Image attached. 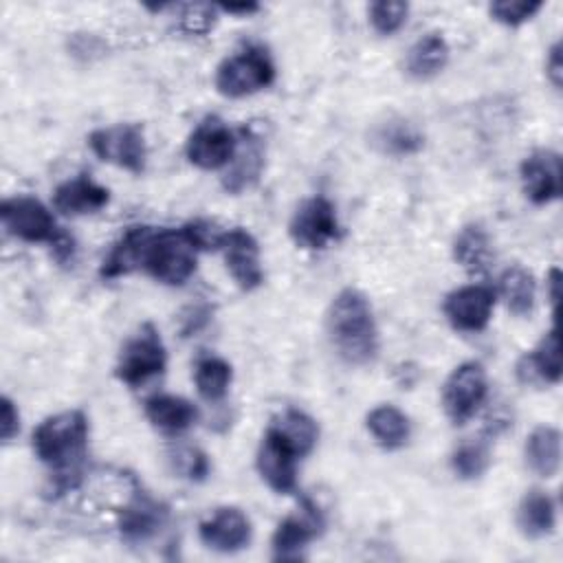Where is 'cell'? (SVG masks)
Here are the masks:
<instances>
[{
  "label": "cell",
  "instance_id": "obj_1",
  "mask_svg": "<svg viewBox=\"0 0 563 563\" xmlns=\"http://www.w3.org/2000/svg\"><path fill=\"white\" fill-rule=\"evenodd\" d=\"M86 442L88 418L79 409L48 416L33 431V451L53 468V486L59 495L81 482Z\"/></svg>",
  "mask_w": 563,
  "mask_h": 563
},
{
  "label": "cell",
  "instance_id": "obj_2",
  "mask_svg": "<svg viewBox=\"0 0 563 563\" xmlns=\"http://www.w3.org/2000/svg\"><path fill=\"white\" fill-rule=\"evenodd\" d=\"M325 330L336 354L350 365H367L378 352V330L367 297L354 288L341 290L325 314Z\"/></svg>",
  "mask_w": 563,
  "mask_h": 563
},
{
  "label": "cell",
  "instance_id": "obj_3",
  "mask_svg": "<svg viewBox=\"0 0 563 563\" xmlns=\"http://www.w3.org/2000/svg\"><path fill=\"white\" fill-rule=\"evenodd\" d=\"M196 253L198 246L185 227L152 231L143 253V268L167 286H180L196 271Z\"/></svg>",
  "mask_w": 563,
  "mask_h": 563
},
{
  "label": "cell",
  "instance_id": "obj_4",
  "mask_svg": "<svg viewBox=\"0 0 563 563\" xmlns=\"http://www.w3.org/2000/svg\"><path fill=\"white\" fill-rule=\"evenodd\" d=\"M275 79V64L264 46L251 44L240 53L227 57L216 73V88L224 97H246Z\"/></svg>",
  "mask_w": 563,
  "mask_h": 563
},
{
  "label": "cell",
  "instance_id": "obj_5",
  "mask_svg": "<svg viewBox=\"0 0 563 563\" xmlns=\"http://www.w3.org/2000/svg\"><path fill=\"white\" fill-rule=\"evenodd\" d=\"M90 150L106 163H112L132 174L145 169V136L136 123H119L112 128H99L88 136Z\"/></svg>",
  "mask_w": 563,
  "mask_h": 563
},
{
  "label": "cell",
  "instance_id": "obj_6",
  "mask_svg": "<svg viewBox=\"0 0 563 563\" xmlns=\"http://www.w3.org/2000/svg\"><path fill=\"white\" fill-rule=\"evenodd\" d=\"M167 354L158 332L145 323L136 336H132L121 350L117 363V376L130 387H139L165 369Z\"/></svg>",
  "mask_w": 563,
  "mask_h": 563
},
{
  "label": "cell",
  "instance_id": "obj_7",
  "mask_svg": "<svg viewBox=\"0 0 563 563\" xmlns=\"http://www.w3.org/2000/svg\"><path fill=\"white\" fill-rule=\"evenodd\" d=\"M486 391H488L486 372L479 363L468 361L457 365L446 378L444 391H442V405L451 422L464 424L471 416H475V411L486 398Z\"/></svg>",
  "mask_w": 563,
  "mask_h": 563
},
{
  "label": "cell",
  "instance_id": "obj_8",
  "mask_svg": "<svg viewBox=\"0 0 563 563\" xmlns=\"http://www.w3.org/2000/svg\"><path fill=\"white\" fill-rule=\"evenodd\" d=\"M4 229L24 242H55L62 231L55 227L51 211L31 196L7 198L0 205Z\"/></svg>",
  "mask_w": 563,
  "mask_h": 563
},
{
  "label": "cell",
  "instance_id": "obj_9",
  "mask_svg": "<svg viewBox=\"0 0 563 563\" xmlns=\"http://www.w3.org/2000/svg\"><path fill=\"white\" fill-rule=\"evenodd\" d=\"M297 451L271 424L257 449V471L262 479L277 493H292L297 488Z\"/></svg>",
  "mask_w": 563,
  "mask_h": 563
},
{
  "label": "cell",
  "instance_id": "obj_10",
  "mask_svg": "<svg viewBox=\"0 0 563 563\" xmlns=\"http://www.w3.org/2000/svg\"><path fill=\"white\" fill-rule=\"evenodd\" d=\"M185 152L191 165L200 169H218L231 163L235 154V139L220 119L207 117L189 134Z\"/></svg>",
  "mask_w": 563,
  "mask_h": 563
},
{
  "label": "cell",
  "instance_id": "obj_11",
  "mask_svg": "<svg viewBox=\"0 0 563 563\" xmlns=\"http://www.w3.org/2000/svg\"><path fill=\"white\" fill-rule=\"evenodd\" d=\"M290 238L303 249H323L339 235L334 207L328 198L314 196L306 200L290 220Z\"/></svg>",
  "mask_w": 563,
  "mask_h": 563
},
{
  "label": "cell",
  "instance_id": "obj_12",
  "mask_svg": "<svg viewBox=\"0 0 563 563\" xmlns=\"http://www.w3.org/2000/svg\"><path fill=\"white\" fill-rule=\"evenodd\" d=\"M218 249L224 255L231 277L242 290H253L264 282V273L260 266V249L249 231L231 229L220 233Z\"/></svg>",
  "mask_w": 563,
  "mask_h": 563
},
{
  "label": "cell",
  "instance_id": "obj_13",
  "mask_svg": "<svg viewBox=\"0 0 563 563\" xmlns=\"http://www.w3.org/2000/svg\"><path fill=\"white\" fill-rule=\"evenodd\" d=\"M495 290L488 286H464L444 299V314L455 330L479 332L488 325Z\"/></svg>",
  "mask_w": 563,
  "mask_h": 563
},
{
  "label": "cell",
  "instance_id": "obj_14",
  "mask_svg": "<svg viewBox=\"0 0 563 563\" xmlns=\"http://www.w3.org/2000/svg\"><path fill=\"white\" fill-rule=\"evenodd\" d=\"M521 183L534 205H548L561 196V156L552 150H537L521 163Z\"/></svg>",
  "mask_w": 563,
  "mask_h": 563
},
{
  "label": "cell",
  "instance_id": "obj_15",
  "mask_svg": "<svg viewBox=\"0 0 563 563\" xmlns=\"http://www.w3.org/2000/svg\"><path fill=\"white\" fill-rule=\"evenodd\" d=\"M323 528V517L319 508L303 499L299 515H290L284 521H279L275 534H273V550L277 559H290L297 556L301 548H306Z\"/></svg>",
  "mask_w": 563,
  "mask_h": 563
},
{
  "label": "cell",
  "instance_id": "obj_16",
  "mask_svg": "<svg viewBox=\"0 0 563 563\" xmlns=\"http://www.w3.org/2000/svg\"><path fill=\"white\" fill-rule=\"evenodd\" d=\"M200 541L218 552H238L251 541V521L238 508H220L200 523Z\"/></svg>",
  "mask_w": 563,
  "mask_h": 563
},
{
  "label": "cell",
  "instance_id": "obj_17",
  "mask_svg": "<svg viewBox=\"0 0 563 563\" xmlns=\"http://www.w3.org/2000/svg\"><path fill=\"white\" fill-rule=\"evenodd\" d=\"M167 519V508L145 493H139L119 517V532L128 543L150 541Z\"/></svg>",
  "mask_w": 563,
  "mask_h": 563
},
{
  "label": "cell",
  "instance_id": "obj_18",
  "mask_svg": "<svg viewBox=\"0 0 563 563\" xmlns=\"http://www.w3.org/2000/svg\"><path fill=\"white\" fill-rule=\"evenodd\" d=\"M108 200H110V191L106 187L97 185L88 176H77L73 180H66L53 194L55 209L62 213H70V216L95 213L101 207H106Z\"/></svg>",
  "mask_w": 563,
  "mask_h": 563
},
{
  "label": "cell",
  "instance_id": "obj_19",
  "mask_svg": "<svg viewBox=\"0 0 563 563\" xmlns=\"http://www.w3.org/2000/svg\"><path fill=\"white\" fill-rule=\"evenodd\" d=\"M517 376L530 385L561 380V343L554 328L539 341L537 350L519 361Z\"/></svg>",
  "mask_w": 563,
  "mask_h": 563
},
{
  "label": "cell",
  "instance_id": "obj_20",
  "mask_svg": "<svg viewBox=\"0 0 563 563\" xmlns=\"http://www.w3.org/2000/svg\"><path fill=\"white\" fill-rule=\"evenodd\" d=\"M145 416L158 431L167 435H178L196 422L198 409L180 396L156 394L145 400Z\"/></svg>",
  "mask_w": 563,
  "mask_h": 563
},
{
  "label": "cell",
  "instance_id": "obj_21",
  "mask_svg": "<svg viewBox=\"0 0 563 563\" xmlns=\"http://www.w3.org/2000/svg\"><path fill=\"white\" fill-rule=\"evenodd\" d=\"M150 235H152L150 227H132V229H128L121 235V240L112 246L108 257L103 260L101 277L114 279V277L128 275L136 266H143V253H145V244H147Z\"/></svg>",
  "mask_w": 563,
  "mask_h": 563
},
{
  "label": "cell",
  "instance_id": "obj_22",
  "mask_svg": "<svg viewBox=\"0 0 563 563\" xmlns=\"http://www.w3.org/2000/svg\"><path fill=\"white\" fill-rule=\"evenodd\" d=\"M526 462L541 477H554L561 466V433L554 427H537L526 440Z\"/></svg>",
  "mask_w": 563,
  "mask_h": 563
},
{
  "label": "cell",
  "instance_id": "obj_23",
  "mask_svg": "<svg viewBox=\"0 0 563 563\" xmlns=\"http://www.w3.org/2000/svg\"><path fill=\"white\" fill-rule=\"evenodd\" d=\"M449 62V46L440 33L420 37L407 53L405 68L416 79H429L438 75Z\"/></svg>",
  "mask_w": 563,
  "mask_h": 563
},
{
  "label": "cell",
  "instance_id": "obj_24",
  "mask_svg": "<svg viewBox=\"0 0 563 563\" xmlns=\"http://www.w3.org/2000/svg\"><path fill=\"white\" fill-rule=\"evenodd\" d=\"M262 165H264V150L260 139L246 136L244 147L238 152L235 158H231V167L222 178V187L231 194H240L249 189L260 178Z\"/></svg>",
  "mask_w": 563,
  "mask_h": 563
},
{
  "label": "cell",
  "instance_id": "obj_25",
  "mask_svg": "<svg viewBox=\"0 0 563 563\" xmlns=\"http://www.w3.org/2000/svg\"><path fill=\"white\" fill-rule=\"evenodd\" d=\"M554 501L543 490H530L523 495L519 510H517V523L521 532L530 539H539L552 532L554 528Z\"/></svg>",
  "mask_w": 563,
  "mask_h": 563
},
{
  "label": "cell",
  "instance_id": "obj_26",
  "mask_svg": "<svg viewBox=\"0 0 563 563\" xmlns=\"http://www.w3.org/2000/svg\"><path fill=\"white\" fill-rule=\"evenodd\" d=\"M365 424L383 449H400L409 440V420L394 405H378L372 409Z\"/></svg>",
  "mask_w": 563,
  "mask_h": 563
},
{
  "label": "cell",
  "instance_id": "obj_27",
  "mask_svg": "<svg viewBox=\"0 0 563 563\" xmlns=\"http://www.w3.org/2000/svg\"><path fill=\"white\" fill-rule=\"evenodd\" d=\"M455 262L468 273H482L490 262V242L479 224H466L453 242Z\"/></svg>",
  "mask_w": 563,
  "mask_h": 563
},
{
  "label": "cell",
  "instance_id": "obj_28",
  "mask_svg": "<svg viewBox=\"0 0 563 563\" xmlns=\"http://www.w3.org/2000/svg\"><path fill=\"white\" fill-rule=\"evenodd\" d=\"M534 277L523 266H510L499 277V295L517 317L530 314L534 306Z\"/></svg>",
  "mask_w": 563,
  "mask_h": 563
},
{
  "label": "cell",
  "instance_id": "obj_29",
  "mask_svg": "<svg viewBox=\"0 0 563 563\" xmlns=\"http://www.w3.org/2000/svg\"><path fill=\"white\" fill-rule=\"evenodd\" d=\"M374 145L385 154L409 156L424 145V136L409 121L391 119L374 130Z\"/></svg>",
  "mask_w": 563,
  "mask_h": 563
},
{
  "label": "cell",
  "instance_id": "obj_30",
  "mask_svg": "<svg viewBox=\"0 0 563 563\" xmlns=\"http://www.w3.org/2000/svg\"><path fill=\"white\" fill-rule=\"evenodd\" d=\"M273 427L288 440V444L297 451L299 457L308 455L314 449L319 438L317 422L299 409H286Z\"/></svg>",
  "mask_w": 563,
  "mask_h": 563
},
{
  "label": "cell",
  "instance_id": "obj_31",
  "mask_svg": "<svg viewBox=\"0 0 563 563\" xmlns=\"http://www.w3.org/2000/svg\"><path fill=\"white\" fill-rule=\"evenodd\" d=\"M229 385H231V365L224 358L207 356V358L198 361L196 389L205 400L216 402V400L224 398Z\"/></svg>",
  "mask_w": 563,
  "mask_h": 563
},
{
  "label": "cell",
  "instance_id": "obj_32",
  "mask_svg": "<svg viewBox=\"0 0 563 563\" xmlns=\"http://www.w3.org/2000/svg\"><path fill=\"white\" fill-rule=\"evenodd\" d=\"M488 462H490L488 449L484 444H477V442L460 444L451 455V466H453L455 475L462 477V479L482 477L488 468Z\"/></svg>",
  "mask_w": 563,
  "mask_h": 563
},
{
  "label": "cell",
  "instance_id": "obj_33",
  "mask_svg": "<svg viewBox=\"0 0 563 563\" xmlns=\"http://www.w3.org/2000/svg\"><path fill=\"white\" fill-rule=\"evenodd\" d=\"M409 13V4L407 2H372L369 4V22L374 26L376 33L380 35H391L396 33Z\"/></svg>",
  "mask_w": 563,
  "mask_h": 563
},
{
  "label": "cell",
  "instance_id": "obj_34",
  "mask_svg": "<svg viewBox=\"0 0 563 563\" xmlns=\"http://www.w3.org/2000/svg\"><path fill=\"white\" fill-rule=\"evenodd\" d=\"M539 9L541 2L537 0H499L490 4V15L506 26H519L530 20Z\"/></svg>",
  "mask_w": 563,
  "mask_h": 563
},
{
  "label": "cell",
  "instance_id": "obj_35",
  "mask_svg": "<svg viewBox=\"0 0 563 563\" xmlns=\"http://www.w3.org/2000/svg\"><path fill=\"white\" fill-rule=\"evenodd\" d=\"M216 22V7L211 4H187L180 13V26L187 33H207Z\"/></svg>",
  "mask_w": 563,
  "mask_h": 563
},
{
  "label": "cell",
  "instance_id": "obj_36",
  "mask_svg": "<svg viewBox=\"0 0 563 563\" xmlns=\"http://www.w3.org/2000/svg\"><path fill=\"white\" fill-rule=\"evenodd\" d=\"M176 466H178V471H180L185 477L196 479V482L205 479L207 473H209V460H207V455H205L202 451H198V449H191V446L180 449V451L176 453Z\"/></svg>",
  "mask_w": 563,
  "mask_h": 563
},
{
  "label": "cell",
  "instance_id": "obj_37",
  "mask_svg": "<svg viewBox=\"0 0 563 563\" xmlns=\"http://www.w3.org/2000/svg\"><path fill=\"white\" fill-rule=\"evenodd\" d=\"M20 429V416L11 398H2V409H0V435L4 442H9Z\"/></svg>",
  "mask_w": 563,
  "mask_h": 563
},
{
  "label": "cell",
  "instance_id": "obj_38",
  "mask_svg": "<svg viewBox=\"0 0 563 563\" xmlns=\"http://www.w3.org/2000/svg\"><path fill=\"white\" fill-rule=\"evenodd\" d=\"M545 70H548V77L550 81L559 88L561 86V77H563V64H561V42H556L552 48H550V55H548V62H545Z\"/></svg>",
  "mask_w": 563,
  "mask_h": 563
},
{
  "label": "cell",
  "instance_id": "obj_39",
  "mask_svg": "<svg viewBox=\"0 0 563 563\" xmlns=\"http://www.w3.org/2000/svg\"><path fill=\"white\" fill-rule=\"evenodd\" d=\"M559 284H561V271H559V268H552V271H550V275H548L550 303H552V308H556V301H559Z\"/></svg>",
  "mask_w": 563,
  "mask_h": 563
},
{
  "label": "cell",
  "instance_id": "obj_40",
  "mask_svg": "<svg viewBox=\"0 0 563 563\" xmlns=\"http://www.w3.org/2000/svg\"><path fill=\"white\" fill-rule=\"evenodd\" d=\"M222 11H227V13H253V11H257V4H224Z\"/></svg>",
  "mask_w": 563,
  "mask_h": 563
}]
</instances>
